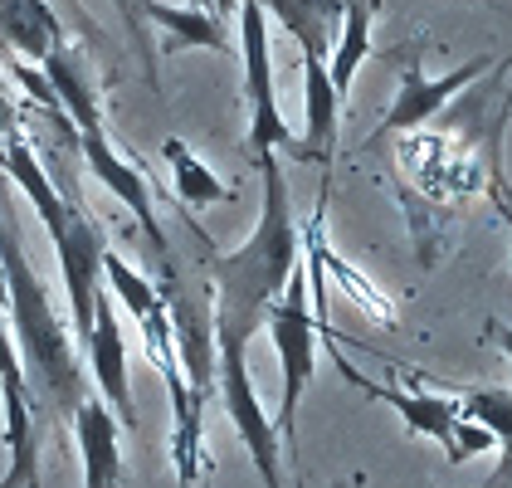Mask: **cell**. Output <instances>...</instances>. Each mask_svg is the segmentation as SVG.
<instances>
[{"mask_svg":"<svg viewBox=\"0 0 512 488\" xmlns=\"http://www.w3.org/2000/svg\"><path fill=\"white\" fill-rule=\"evenodd\" d=\"M254 166L264 171V215L239 249H215L196 220H186L200 244V264H205V284H210L215 352H249V342L278 303L288 274L303 264V225L293 220L278 152L259 157Z\"/></svg>","mask_w":512,"mask_h":488,"instance_id":"obj_1","label":"cell"},{"mask_svg":"<svg viewBox=\"0 0 512 488\" xmlns=\"http://www.w3.org/2000/svg\"><path fill=\"white\" fill-rule=\"evenodd\" d=\"M142 15H147V25H161V30L171 35L157 54L186 49V44H191V49H215V54H235V40H230L225 20H220V15H210V10H196V5L176 10V5H166V0H147V5H142Z\"/></svg>","mask_w":512,"mask_h":488,"instance_id":"obj_15","label":"cell"},{"mask_svg":"<svg viewBox=\"0 0 512 488\" xmlns=\"http://www.w3.org/2000/svg\"><path fill=\"white\" fill-rule=\"evenodd\" d=\"M74 435L83 454V488H122V425L98 396L74 410Z\"/></svg>","mask_w":512,"mask_h":488,"instance_id":"obj_11","label":"cell"},{"mask_svg":"<svg viewBox=\"0 0 512 488\" xmlns=\"http://www.w3.org/2000/svg\"><path fill=\"white\" fill-rule=\"evenodd\" d=\"M0 40L10 54L44 64V54L64 44V25L49 10V0H0Z\"/></svg>","mask_w":512,"mask_h":488,"instance_id":"obj_16","label":"cell"},{"mask_svg":"<svg viewBox=\"0 0 512 488\" xmlns=\"http://www.w3.org/2000/svg\"><path fill=\"white\" fill-rule=\"evenodd\" d=\"M210 10H215L220 20H230V15H235V10H239V0H210Z\"/></svg>","mask_w":512,"mask_h":488,"instance_id":"obj_24","label":"cell"},{"mask_svg":"<svg viewBox=\"0 0 512 488\" xmlns=\"http://www.w3.org/2000/svg\"><path fill=\"white\" fill-rule=\"evenodd\" d=\"M191 5H196V10H210V0H191ZM210 15H215V10H210Z\"/></svg>","mask_w":512,"mask_h":488,"instance_id":"obj_25","label":"cell"},{"mask_svg":"<svg viewBox=\"0 0 512 488\" xmlns=\"http://www.w3.org/2000/svg\"><path fill=\"white\" fill-rule=\"evenodd\" d=\"M376 10H381V0H347V5H342L337 49H332V64H327L332 88H337L342 98L352 93L356 69H361V59L371 54V20H376Z\"/></svg>","mask_w":512,"mask_h":488,"instance_id":"obj_18","label":"cell"},{"mask_svg":"<svg viewBox=\"0 0 512 488\" xmlns=\"http://www.w3.org/2000/svg\"><path fill=\"white\" fill-rule=\"evenodd\" d=\"M269 337H274V352H278V371H283V391H278V410H274V430L278 440L293 435V420H298V406H303V391L313 381V366H317V318H313V293H308V264H298L288 274V284L278 293V303L269 308Z\"/></svg>","mask_w":512,"mask_h":488,"instance_id":"obj_4","label":"cell"},{"mask_svg":"<svg viewBox=\"0 0 512 488\" xmlns=\"http://www.w3.org/2000/svg\"><path fill=\"white\" fill-rule=\"evenodd\" d=\"M0 274H5V313L15 323V347H20V366L30 381L35 406L49 415L74 420L83 396H93L88 371H83V352L74 342V323L54 308L49 284L35 274L25 240L15 230V196H10V176L0 171Z\"/></svg>","mask_w":512,"mask_h":488,"instance_id":"obj_2","label":"cell"},{"mask_svg":"<svg viewBox=\"0 0 512 488\" xmlns=\"http://www.w3.org/2000/svg\"><path fill=\"white\" fill-rule=\"evenodd\" d=\"M459 410L469 420H478L503 445V464H498V474L483 488H512V391H503V386H473V391L459 396Z\"/></svg>","mask_w":512,"mask_h":488,"instance_id":"obj_19","label":"cell"},{"mask_svg":"<svg viewBox=\"0 0 512 488\" xmlns=\"http://www.w3.org/2000/svg\"><path fill=\"white\" fill-rule=\"evenodd\" d=\"M322 215H327V186H322L317 210L308 215V225H303V249H313L317 264H322V274H332V279L342 284V293L352 298L361 313H371V318H376L381 327H395V303L376 284H371V279H361V274H356L342 254H332V244H327V235H322Z\"/></svg>","mask_w":512,"mask_h":488,"instance_id":"obj_13","label":"cell"},{"mask_svg":"<svg viewBox=\"0 0 512 488\" xmlns=\"http://www.w3.org/2000/svg\"><path fill=\"white\" fill-rule=\"evenodd\" d=\"M332 357L342 366V376L352 381L361 396H371V401H386V406L405 420V430L410 435H420V440H434V445L454 449V430H459V420H464V410H459V396H439V391H400V386H381V381H371V376H361L337 347H332Z\"/></svg>","mask_w":512,"mask_h":488,"instance_id":"obj_10","label":"cell"},{"mask_svg":"<svg viewBox=\"0 0 512 488\" xmlns=\"http://www.w3.org/2000/svg\"><path fill=\"white\" fill-rule=\"evenodd\" d=\"M79 352L88 357V371L98 381V401L118 415L122 430H137V406H132V386H127V342H122L118 308H113L108 284L93 303V332H88V342Z\"/></svg>","mask_w":512,"mask_h":488,"instance_id":"obj_9","label":"cell"},{"mask_svg":"<svg viewBox=\"0 0 512 488\" xmlns=\"http://www.w3.org/2000/svg\"><path fill=\"white\" fill-rule=\"evenodd\" d=\"M347 0H264L269 20L288 30V40L303 49V59H327L332 54V30L342 25Z\"/></svg>","mask_w":512,"mask_h":488,"instance_id":"obj_14","label":"cell"},{"mask_svg":"<svg viewBox=\"0 0 512 488\" xmlns=\"http://www.w3.org/2000/svg\"><path fill=\"white\" fill-rule=\"evenodd\" d=\"M215 381H220L225 415H230V425L239 430V440L249 449L264 488H288L283 459H278L274 415H264V406H259V391H254V376H249V352H215Z\"/></svg>","mask_w":512,"mask_h":488,"instance_id":"obj_7","label":"cell"},{"mask_svg":"<svg viewBox=\"0 0 512 488\" xmlns=\"http://www.w3.org/2000/svg\"><path fill=\"white\" fill-rule=\"evenodd\" d=\"M161 157H166V166H171V186H176L171 196L186 205V210H205V205L235 201V191H230L210 166L200 162L181 137H166V142H161Z\"/></svg>","mask_w":512,"mask_h":488,"instance_id":"obj_17","label":"cell"},{"mask_svg":"<svg viewBox=\"0 0 512 488\" xmlns=\"http://www.w3.org/2000/svg\"><path fill=\"white\" fill-rule=\"evenodd\" d=\"M239 59H244V103H249V137L244 152L259 162L278 147L293 152V127L283 122L274 98V54H269V10L264 0H239Z\"/></svg>","mask_w":512,"mask_h":488,"instance_id":"obj_5","label":"cell"},{"mask_svg":"<svg viewBox=\"0 0 512 488\" xmlns=\"http://www.w3.org/2000/svg\"><path fill=\"white\" fill-rule=\"evenodd\" d=\"M420 54H425V44L420 40L410 44V49H395V59H400V88H395L386 118L376 122V132L366 137V152H371L376 142H386V137L420 132L425 122H434V113H439L449 98H459L473 79L488 74V54H478V59H469L464 69H454V74H444V79H430L425 64H420Z\"/></svg>","mask_w":512,"mask_h":488,"instance_id":"obj_6","label":"cell"},{"mask_svg":"<svg viewBox=\"0 0 512 488\" xmlns=\"http://www.w3.org/2000/svg\"><path fill=\"white\" fill-rule=\"evenodd\" d=\"M15 132H25V118H20V108L10 103V93L0 88V137H15Z\"/></svg>","mask_w":512,"mask_h":488,"instance_id":"obj_22","label":"cell"},{"mask_svg":"<svg viewBox=\"0 0 512 488\" xmlns=\"http://www.w3.org/2000/svg\"><path fill=\"white\" fill-rule=\"evenodd\" d=\"M103 284H108V293L118 298V303L127 308V313H132V318H142L147 308H157V303H161L157 284H152L147 274H137V269H132V264H127L122 254H113V249L103 254Z\"/></svg>","mask_w":512,"mask_h":488,"instance_id":"obj_20","label":"cell"},{"mask_svg":"<svg viewBox=\"0 0 512 488\" xmlns=\"http://www.w3.org/2000/svg\"><path fill=\"white\" fill-rule=\"evenodd\" d=\"M0 157H5V137H0Z\"/></svg>","mask_w":512,"mask_h":488,"instance_id":"obj_26","label":"cell"},{"mask_svg":"<svg viewBox=\"0 0 512 488\" xmlns=\"http://www.w3.org/2000/svg\"><path fill=\"white\" fill-rule=\"evenodd\" d=\"M303 98H308V127H303V142H293V157L327 162V152L337 147V132H342V103H347L332 88L327 59H303Z\"/></svg>","mask_w":512,"mask_h":488,"instance_id":"obj_12","label":"cell"},{"mask_svg":"<svg viewBox=\"0 0 512 488\" xmlns=\"http://www.w3.org/2000/svg\"><path fill=\"white\" fill-rule=\"evenodd\" d=\"M0 406H5V445L10 469L0 488H40V425H35V396L20 366L15 337L0 327Z\"/></svg>","mask_w":512,"mask_h":488,"instance_id":"obj_8","label":"cell"},{"mask_svg":"<svg viewBox=\"0 0 512 488\" xmlns=\"http://www.w3.org/2000/svg\"><path fill=\"white\" fill-rule=\"evenodd\" d=\"M0 171L25 191V201L40 210L44 230L54 240V254H59V274H64V293H69V323H74V342H88L93 332V303L103 293V254H108V235L93 225V215L83 210L74 181H59L44 171V162L35 157L30 137L15 132L5 137V157H0Z\"/></svg>","mask_w":512,"mask_h":488,"instance_id":"obj_3","label":"cell"},{"mask_svg":"<svg viewBox=\"0 0 512 488\" xmlns=\"http://www.w3.org/2000/svg\"><path fill=\"white\" fill-rule=\"evenodd\" d=\"M122 15V30H127V49L137 54V64H142V79H147V88L152 93H161V54L157 44H152V25H147V15H142V5L147 0H113Z\"/></svg>","mask_w":512,"mask_h":488,"instance_id":"obj_21","label":"cell"},{"mask_svg":"<svg viewBox=\"0 0 512 488\" xmlns=\"http://www.w3.org/2000/svg\"><path fill=\"white\" fill-rule=\"evenodd\" d=\"M483 332H488V337H493V342H498V347L508 352V362H512V327L498 323V318H488V327H483Z\"/></svg>","mask_w":512,"mask_h":488,"instance_id":"obj_23","label":"cell"}]
</instances>
